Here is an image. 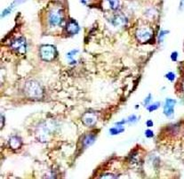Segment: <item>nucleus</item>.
I'll return each instance as SVG.
<instances>
[{
  "label": "nucleus",
  "mask_w": 184,
  "mask_h": 179,
  "mask_svg": "<svg viewBox=\"0 0 184 179\" xmlns=\"http://www.w3.org/2000/svg\"><path fill=\"white\" fill-rule=\"evenodd\" d=\"M82 121L85 125L88 126V127L93 126L97 122V115L95 114L93 111H87L83 116Z\"/></svg>",
  "instance_id": "nucleus-8"
},
{
  "label": "nucleus",
  "mask_w": 184,
  "mask_h": 179,
  "mask_svg": "<svg viewBox=\"0 0 184 179\" xmlns=\"http://www.w3.org/2000/svg\"><path fill=\"white\" fill-rule=\"evenodd\" d=\"M4 126V116L1 117V128H3Z\"/></svg>",
  "instance_id": "nucleus-26"
},
{
  "label": "nucleus",
  "mask_w": 184,
  "mask_h": 179,
  "mask_svg": "<svg viewBox=\"0 0 184 179\" xmlns=\"http://www.w3.org/2000/svg\"><path fill=\"white\" fill-rule=\"evenodd\" d=\"M117 177L114 174H105V176H101V178H116Z\"/></svg>",
  "instance_id": "nucleus-22"
},
{
  "label": "nucleus",
  "mask_w": 184,
  "mask_h": 179,
  "mask_svg": "<svg viewBox=\"0 0 184 179\" xmlns=\"http://www.w3.org/2000/svg\"><path fill=\"white\" fill-rule=\"evenodd\" d=\"M40 57L45 62H51L57 56V50L55 46L52 45H44L39 49Z\"/></svg>",
  "instance_id": "nucleus-3"
},
{
  "label": "nucleus",
  "mask_w": 184,
  "mask_h": 179,
  "mask_svg": "<svg viewBox=\"0 0 184 179\" xmlns=\"http://www.w3.org/2000/svg\"><path fill=\"white\" fill-rule=\"evenodd\" d=\"M24 94L31 100H38L42 98L43 88L40 84L34 80H28L25 83L23 88Z\"/></svg>",
  "instance_id": "nucleus-1"
},
{
  "label": "nucleus",
  "mask_w": 184,
  "mask_h": 179,
  "mask_svg": "<svg viewBox=\"0 0 184 179\" xmlns=\"http://www.w3.org/2000/svg\"><path fill=\"white\" fill-rule=\"evenodd\" d=\"M168 33H169V31H167V30H162V31L160 32L159 36H158V40H159V42H161V41L163 40L164 37H165V36L166 34H168Z\"/></svg>",
  "instance_id": "nucleus-18"
},
{
  "label": "nucleus",
  "mask_w": 184,
  "mask_h": 179,
  "mask_svg": "<svg viewBox=\"0 0 184 179\" xmlns=\"http://www.w3.org/2000/svg\"><path fill=\"white\" fill-rule=\"evenodd\" d=\"M109 7L113 10V11H117L119 8V0H108Z\"/></svg>",
  "instance_id": "nucleus-15"
},
{
  "label": "nucleus",
  "mask_w": 184,
  "mask_h": 179,
  "mask_svg": "<svg viewBox=\"0 0 184 179\" xmlns=\"http://www.w3.org/2000/svg\"><path fill=\"white\" fill-rule=\"evenodd\" d=\"M145 136H146L147 138H152V137L154 136V133H153L151 130L148 129V130L145 131Z\"/></svg>",
  "instance_id": "nucleus-20"
},
{
  "label": "nucleus",
  "mask_w": 184,
  "mask_h": 179,
  "mask_svg": "<svg viewBox=\"0 0 184 179\" xmlns=\"http://www.w3.org/2000/svg\"><path fill=\"white\" fill-rule=\"evenodd\" d=\"M54 129V126L50 124V122H46L44 125H41L38 127L36 130V137L39 141L41 142H45L48 140V137H50V135L53 133Z\"/></svg>",
  "instance_id": "nucleus-4"
},
{
  "label": "nucleus",
  "mask_w": 184,
  "mask_h": 179,
  "mask_svg": "<svg viewBox=\"0 0 184 179\" xmlns=\"http://www.w3.org/2000/svg\"><path fill=\"white\" fill-rule=\"evenodd\" d=\"M124 130H125V129H124L122 126H118V125H116L115 128H112V129H109V134H110V135H113V136H116V135H118V134L122 133Z\"/></svg>",
  "instance_id": "nucleus-13"
},
{
  "label": "nucleus",
  "mask_w": 184,
  "mask_h": 179,
  "mask_svg": "<svg viewBox=\"0 0 184 179\" xmlns=\"http://www.w3.org/2000/svg\"><path fill=\"white\" fill-rule=\"evenodd\" d=\"M21 138L18 136H12L8 140V144L11 149L18 150L21 146Z\"/></svg>",
  "instance_id": "nucleus-11"
},
{
  "label": "nucleus",
  "mask_w": 184,
  "mask_h": 179,
  "mask_svg": "<svg viewBox=\"0 0 184 179\" xmlns=\"http://www.w3.org/2000/svg\"><path fill=\"white\" fill-rule=\"evenodd\" d=\"M159 106H160V103H154V104H150V105H149V106L147 107V110L149 111V112H152V111H156V109H158Z\"/></svg>",
  "instance_id": "nucleus-16"
},
{
  "label": "nucleus",
  "mask_w": 184,
  "mask_h": 179,
  "mask_svg": "<svg viewBox=\"0 0 184 179\" xmlns=\"http://www.w3.org/2000/svg\"><path fill=\"white\" fill-rule=\"evenodd\" d=\"M64 19L63 10L62 8H52L48 13V22L51 27L59 26Z\"/></svg>",
  "instance_id": "nucleus-2"
},
{
  "label": "nucleus",
  "mask_w": 184,
  "mask_h": 179,
  "mask_svg": "<svg viewBox=\"0 0 184 179\" xmlns=\"http://www.w3.org/2000/svg\"><path fill=\"white\" fill-rule=\"evenodd\" d=\"M78 50H73L67 54V58H68V60L70 61V63H71V64H74V63H76L75 59H74V56L77 55V53H78Z\"/></svg>",
  "instance_id": "nucleus-14"
},
{
  "label": "nucleus",
  "mask_w": 184,
  "mask_h": 179,
  "mask_svg": "<svg viewBox=\"0 0 184 179\" xmlns=\"http://www.w3.org/2000/svg\"><path fill=\"white\" fill-rule=\"evenodd\" d=\"M165 78L168 79L169 81L173 82V81H174V79H175V74L172 72H168V73H166V75H165Z\"/></svg>",
  "instance_id": "nucleus-17"
},
{
  "label": "nucleus",
  "mask_w": 184,
  "mask_h": 179,
  "mask_svg": "<svg viewBox=\"0 0 184 179\" xmlns=\"http://www.w3.org/2000/svg\"><path fill=\"white\" fill-rule=\"evenodd\" d=\"M136 37L137 39L142 42V43H146L149 39L152 37L153 32L149 28H141V29L136 30Z\"/></svg>",
  "instance_id": "nucleus-6"
},
{
  "label": "nucleus",
  "mask_w": 184,
  "mask_h": 179,
  "mask_svg": "<svg viewBox=\"0 0 184 179\" xmlns=\"http://www.w3.org/2000/svg\"><path fill=\"white\" fill-rule=\"evenodd\" d=\"M127 23V19L123 14H116L112 17V24L114 26H124Z\"/></svg>",
  "instance_id": "nucleus-10"
},
{
  "label": "nucleus",
  "mask_w": 184,
  "mask_h": 179,
  "mask_svg": "<svg viewBox=\"0 0 184 179\" xmlns=\"http://www.w3.org/2000/svg\"><path fill=\"white\" fill-rule=\"evenodd\" d=\"M11 49L17 55H25L27 51V43L24 37H17L14 38L10 45Z\"/></svg>",
  "instance_id": "nucleus-5"
},
{
  "label": "nucleus",
  "mask_w": 184,
  "mask_h": 179,
  "mask_svg": "<svg viewBox=\"0 0 184 179\" xmlns=\"http://www.w3.org/2000/svg\"><path fill=\"white\" fill-rule=\"evenodd\" d=\"M176 104V101L173 99H166L164 104V114L168 118H172L174 113V106Z\"/></svg>",
  "instance_id": "nucleus-7"
},
{
  "label": "nucleus",
  "mask_w": 184,
  "mask_h": 179,
  "mask_svg": "<svg viewBox=\"0 0 184 179\" xmlns=\"http://www.w3.org/2000/svg\"><path fill=\"white\" fill-rule=\"evenodd\" d=\"M171 59H172V61L173 62H176L177 61V58H178V53L177 52H173L172 53V55H171Z\"/></svg>",
  "instance_id": "nucleus-21"
},
{
  "label": "nucleus",
  "mask_w": 184,
  "mask_h": 179,
  "mask_svg": "<svg viewBox=\"0 0 184 179\" xmlns=\"http://www.w3.org/2000/svg\"><path fill=\"white\" fill-rule=\"evenodd\" d=\"M136 120H137V118H136V116H135V115H132V116H130V117L128 118L126 122L130 123V124H133V123L136 122Z\"/></svg>",
  "instance_id": "nucleus-19"
},
{
  "label": "nucleus",
  "mask_w": 184,
  "mask_h": 179,
  "mask_svg": "<svg viewBox=\"0 0 184 179\" xmlns=\"http://www.w3.org/2000/svg\"><path fill=\"white\" fill-rule=\"evenodd\" d=\"M146 125H147V127H152L153 126V121L152 120H147V122H146Z\"/></svg>",
  "instance_id": "nucleus-24"
},
{
  "label": "nucleus",
  "mask_w": 184,
  "mask_h": 179,
  "mask_svg": "<svg viewBox=\"0 0 184 179\" xmlns=\"http://www.w3.org/2000/svg\"><path fill=\"white\" fill-rule=\"evenodd\" d=\"M81 2H82V3H84V5L86 4V0H81Z\"/></svg>",
  "instance_id": "nucleus-27"
},
{
  "label": "nucleus",
  "mask_w": 184,
  "mask_h": 179,
  "mask_svg": "<svg viewBox=\"0 0 184 179\" xmlns=\"http://www.w3.org/2000/svg\"><path fill=\"white\" fill-rule=\"evenodd\" d=\"M95 139H96V136L94 134H87L85 135L84 139H83V147H89L90 145H92V143L95 142Z\"/></svg>",
  "instance_id": "nucleus-12"
},
{
  "label": "nucleus",
  "mask_w": 184,
  "mask_h": 179,
  "mask_svg": "<svg viewBox=\"0 0 184 179\" xmlns=\"http://www.w3.org/2000/svg\"><path fill=\"white\" fill-rule=\"evenodd\" d=\"M150 100H151V95L150 94H149L147 97H146V99L144 100V102H143V104L146 106V105H148L149 103H150Z\"/></svg>",
  "instance_id": "nucleus-23"
},
{
  "label": "nucleus",
  "mask_w": 184,
  "mask_h": 179,
  "mask_svg": "<svg viewBox=\"0 0 184 179\" xmlns=\"http://www.w3.org/2000/svg\"><path fill=\"white\" fill-rule=\"evenodd\" d=\"M184 7V0H181V4H180V9L182 10Z\"/></svg>",
  "instance_id": "nucleus-25"
},
{
  "label": "nucleus",
  "mask_w": 184,
  "mask_h": 179,
  "mask_svg": "<svg viewBox=\"0 0 184 179\" xmlns=\"http://www.w3.org/2000/svg\"><path fill=\"white\" fill-rule=\"evenodd\" d=\"M79 29L80 28H79L78 22L76 20H74V19L70 20L66 24V31L69 34H71V35H75V34L78 33Z\"/></svg>",
  "instance_id": "nucleus-9"
}]
</instances>
